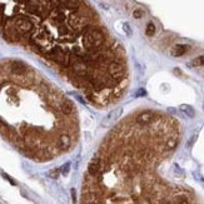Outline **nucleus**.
I'll list each match as a JSON object with an SVG mask.
<instances>
[{
    "label": "nucleus",
    "mask_w": 204,
    "mask_h": 204,
    "mask_svg": "<svg viewBox=\"0 0 204 204\" xmlns=\"http://www.w3.org/2000/svg\"><path fill=\"white\" fill-rule=\"evenodd\" d=\"M105 44V34L98 28H85L83 36V45L86 51L94 53L100 51L103 45Z\"/></svg>",
    "instance_id": "f257e3e1"
},
{
    "label": "nucleus",
    "mask_w": 204,
    "mask_h": 204,
    "mask_svg": "<svg viewBox=\"0 0 204 204\" xmlns=\"http://www.w3.org/2000/svg\"><path fill=\"white\" fill-rule=\"evenodd\" d=\"M48 56L54 60L55 63L63 65V66H69L70 65V60H71V56L64 50L61 49L60 46H56V48H53L51 50L48 51Z\"/></svg>",
    "instance_id": "f03ea898"
},
{
    "label": "nucleus",
    "mask_w": 204,
    "mask_h": 204,
    "mask_svg": "<svg viewBox=\"0 0 204 204\" xmlns=\"http://www.w3.org/2000/svg\"><path fill=\"white\" fill-rule=\"evenodd\" d=\"M69 27L74 30H84L86 28V24H88V19L85 15H81V14H73L70 18H69V22H68Z\"/></svg>",
    "instance_id": "7ed1b4c3"
},
{
    "label": "nucleus",
    "mask_w": 204,
    "mask_h": 204,
    "mask_svg": "<svg viewBox=\"0 0 204 204\" xmlns=\"http://www.w3.org/2000/svg\"><path fill=\"white\" fill-rule=\"evenodd\" d=\"M14 25H15V28L18 29V32H19L20 34H27V33H30V32L33 30V28H34L33 23H32L29 19L23 18V17L17 18V19L14 20Z\"/></svg>",
    "instance_id": "20e7f679"
},
{
    "label": "nucleus",
    "mask_w": 204,
    "mask_h": 204,
    "mask_svg": "<svg viewBox=\"0 0 204 204\" xmlns=\"http://www.w3.org/2000/svg\"><path fill=\"white\" fill-rule=\"evenodd\" d=\"M101 169H103V167H101V160L99 158H93L91 162L89 163L88 165V173L90 177H96L100 174Z\"/></svg>",
    "instance_id": "39448f33"
},
{
    "label": "nucleus",
    "mask_w": 204,
    "mask_h": 204,
    "mask_svg": "<svg viewBox=\"0 0 204 204\" xmlns=\"http://www.w3.org/2000/svg\"><path fill=\"white\" fill-rule=\"evenodd\" d=\"M19 32H18V29L15 28V25L13 24H8V25H5V29H4V35H5V38L9 40V41H17V40H19Z\"/></svg>",
    "instance_id": "423d86ee"
},
{
    "label": "nucleus",
    "mask_w": 204,
    "mask_h": 204,
    "mask_svg": "<svg viewBox=\"0 0 204 204\" xmlns=\"http://www.w3.org/2000/svg\"><path fill=\"white\" fill-rule=\"evenodd\" d=\"M70 144H71V139H70V137L68 134H60L58 137V139H56V145H58V148L60 150L68 149L70 147Z\"/></svg>",
    "instance_id": "0eeeda50"
},
{
    "label": "nucleus",
    "mask_w": 204,
    "mask_h": 204,
    "mask_svg": "<svg viewBox=\"0 0 204 204\" xmlns=\"http://www.w3.org/2000/svg\"><path fill=\"white\" fill-rule=\"evenodd\" d=\"M154 119V114L152 112H143L137 117V123L140 125H147L150 122H153Z\"/></svg>",
    "instance_id": "6e6552de"
},
{
    "label": "nucleus",
    "mask_w": 204,
    "mask_h": 204,
    "mask_svg": "<svg viewBox=\"0 0 204 204\" xmlns=\"http://www.w3.org/2000/svg\"><path fill=\"white\" fill-rule=\"evenodd\" d=\"M189 50V45H185V44H177L172 48L170 50V54L173 56H182L184 55L187 51Z\"/></svg>",
    "instance_id": "1a4fd4ad"
},
{
    "label": "nucleus",
    "mask_w": 204,
    "mask_h": 204,
    "mask_svg": "<svg viewBox=\"0 0 204 204\" xmlns=\"http://www.w3.org/2000/svg\"><path fill=\"white\" fill-rule=\"evenodd\" d=\"M59 110L65 115H70L73 113V103L68 99H63L59 107Z\"/></svg>",
    "instance_id": "9d476101"
},
{
    "label": "nucleus",
    "mask_w": 204,
    "mask_h": 204,
    "mask_svg": "<svg viewBox=\"0 0 204 204\" xmlns=\"http://www.w3.org/2000/svg\"><path fill=\"white\" fill-rule=\"evenodd\" d=\"M12 71L17 75H23L27 71V66H25V64H23L20 61H14L12 65Z\"/></svg>",
    "instance_id": "9b49d317"
},
{
    "label": "nucleus",
    "mask_w": 204,
    "mask_h": 204,
    "mask_svg": "<svg viewBox=\"0 0 204 204\" xmlns=\"http://www.w3.org/2000/svg\"><path fill=\"white\" fill-rule=\"evenodd\" d=\"M155 32H157V28H155L154 23L153 22H149L147 24V27H145V34H147V36H153L155 34Z\"/></svg>",
    "instance_id": "f8f14e48"
},
{
    "label": "nucleus",
    "mask_w": 204,
    "mask_h": 204,
    "mask_svg": "<svg viewBox=\"0 0 204 204\" xmlns=\"http://www.w3.org/2000/svg\"><path fill=\"white\" fill-rule=\"evenodd\" d=\"M180 110H182L184 114H187L188 117H190V118H193V117L195 115V112H194V109H193L190 105L183 104V105H180Z\"/></svg>",
    "instance_id": "ddd939ff"
},
{
    "label": "nucleus",
    "mask_w": 204,
    "mask_h": 204,
    "mask_svg": "<svg viewBox=\"0 0 204 204\" xmlns=\"http://www.w3.org/2000/svg\"><path fill=\"white\" fill-rule=\"evenodd\" d=\"M60 2L63 5H65L69 9H74L78 7V0H60Z\"/></svg>",
    "instance_id": "4468645a"
},
{
    "label": "nucleus",
    "mask_w": 204,
    "mask_h": 204,
    "mask_svg": "<svg viewBox=\"0 0 204 204\" xmlns=\"http://www.w3.org/2000/svg\"><path fill=\"white\" fill-rule=\"evenodd\" d=\"M192 65H194V66H203V65H204V55L197 56V58L192 61Z\"/></svg>",
    "instance_id": "2eb2a0df"
},
{
    "label": "nucleus",
    "mask_w": 204,
    "mask_h": 204,
    "mask_svg": "<svg viewBox=\"0 0 204 204\" xmlns=\"http://www.w3.org/2000/svg\"><path fill=\"white\" fill-rule=\"evenodd\" d=\"M133 17H134L135 19H140V18H143V17H144V12H143V9L137 8V9L133 12Z\"/></svg>",
    "instance_id": "dca6fc26"
},
{
    "label": "nucleus",
    "mask_w": 204,
    "mask_h": 204,
    "mask_svg": "<svg viewBox=\"0 0 204 204\" xmlns=\"http://www.w3.org/2000/svg\"><path fill=\"white\" fill-rule=\"evenodd\" d=\"M177 139L175 138H173V139H169V140H167V148L168 149H174L175 147H177Z\"/></svg>",
    "instance_id": "f3484780"
},
{
    "label": "nucleus",
    "mask_w": 204,
    "mask_h": 204,
    "mask_svg": "<svg viewBox=\"0 0 204 204\" xmlns=\"http://www.w3.org/2000/svg\"><path fill=\"white\" fill-rule=\"evenodd\" d=\"M69 170H70V163H65V164L60 168V173H61L63 175H66V174L69 173Z\"/></svg>",
    "instance_id": "a211bd4d"
},
{
    "label": "nucleus",
    "mask_w": 204,
    "mask_h": 204,
    "mask_svg": "<svg viewBox=\"0 0 204 204\" xmlns=\"http://www.w3.org/2000/svg\"><path fill=\"white\" fill-rule=\"evenodd\" d=\"M59 174H60V169H53V170H50L49 172V177L50 178H53V179H56L58 177H59Z\"/></svg>",
    "instance_id": "6ab92c4d"
},
{
    "label": "nucleus",
    "mask_w": 204,
    "mask_h": 204,
    "mask_svg": "<svg viewBox=\"0 0 204 204\" xmlns=\"http://www.w3.org/2000/svg\"><path fill=\"white\" fill-rule=\"evenodd\" d=\"M175 204H189V202H188V199L185 197H179L175 200Z\"/></svg>",
    "instance_id": "aec40b11"
},
{
    "label": "nucleus",
    "mask_w": 204,
    "mask_h": 204,
    "mask_svg": "<svg viewBox=\"0 0 204 204\" xmlns=\"http://www.w3.org/2000/svg\"><path fill=\"white\" fill-rule=\"evenodd\" d=\"M70 192H71V199H73V203H74V204H76V192H75V189H74V188H73Z\"/></svg>",
    "instance_id": "412c9836"
},
{
    "label": "nucleus",
    "mask_w": 204,
    "mask_h": 204,
    "mask_svg": "<svg viewBox=\"0 0 204 204\" xmlns=\"http://www.w3.org/2000/svg\"><path fill=\"white\" fill-rule=\"evenodd\" d=\"M124 32L128 33V35H132V30H130V28H129L128 24H124Z\"/></svg>",
    "instance_id": "4be33fe9"
},
{
    "label": "nucleus",
    "mask_w": 204,
    "mask_h": 204,
    "mask_svg": "<svg viewBox=\"0 0 204 204\" xmlns=\"http://www.w3.org/2000/svg\"><path fill=\"white\" fill-rule=\"evenodd\" d=\"M3 177H4L5 179H8V180H9V182H10V183H12L13 185H15V184H17V183H15V182H14V180H13V179H12V178L9 177V175H7V174H3Z\"/></svg>",
    "instance_id": "5701e85b"
},
{
    "label": "nucleus",
    "mask_w": 204,
    "mask_h": 204,
    "mask_svg": "<svg viewBox=\"0 0 204 204\" xmlns=\"http://www.w3.org/2000/svg\"><path fill=\"white\" fill-rule=\"evenodd\" d=\"M140 94H142V95H144V94H145V91H144V90H139V91L137 93V95H140Z\"/></svg>",
    "instance_id": "b1692460"
},
{
    "label": "nucleus",
    "mask_w": 204,
    "mask_h": 204,
    "mask_svg": "<svg viewBox=\"0 0 204 204\" xmlns=\"http://www.w3.org/2000/svg\"><path fill=\"white\" fill-rule=\"evenodd\" d=\"M159 204H170V203H169V200H162Z\"/></svg>",
    "instance_id": "393cba45"
}]
</instances>
